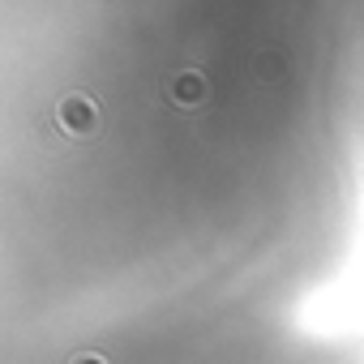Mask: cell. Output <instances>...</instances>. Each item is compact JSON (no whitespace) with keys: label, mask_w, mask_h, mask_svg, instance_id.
Returning a JSON list of instances; mask_svg holds the SVG:
<instances>
[{"label":"cell","mask_w":364,"mask_h":364,"mask_svg":"<svg viewBox=\"0 0 364 364\" xmlns=\"http://www.w3.org/2000/svg\"><path fill=\"white\" fill-rule=\"evenodd\" d=\"M73 364H107V360L95 355V351H82V355H73Z\"/></svg>","instance_id":"6da1fadb"}]
</instances>
